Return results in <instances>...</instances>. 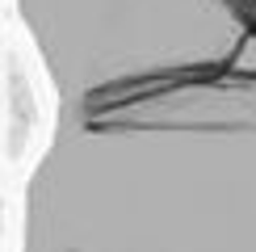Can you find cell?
I'll return each mask as SVG.
<instances>
[{"label": "cell", "instance_id": "6da1fadb", "mask_svg": "<svg viewBox=\"0 0 256 252\" xmlns=\"http://www.w3.org/2000/svg\"><path fill=\"white\" fill-rule=\"evenodd\" d=\"M50 134L21 252H256V0H13Z\"/></svg>", "mask_w": 256, "mask_h": 252}]
</instances>
